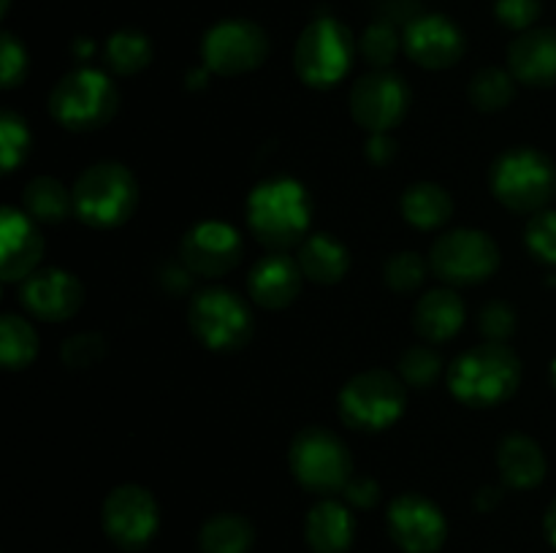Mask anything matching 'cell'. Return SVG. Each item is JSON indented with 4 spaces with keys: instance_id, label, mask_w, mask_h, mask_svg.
I'll return each instance as SVG.
<instances>
[{
    "instance_id": "6da1fadb",
    "label": "cell",
    "mask_w": 556,
    "mask_h": 553,
    "mask_svg": "<svg viewBox=\"0 0 556 553\" xmlns=\"http://www.w3.org/2000/svg\"><path fill=\"white\" fill-rule=\"evenodd\" d=\"M313 198L293 177L261 179L248 195V228L269 253H288L307 239Z\"/></svg>"
},
{
    "instance_id": "7a4b0ae2",
    "label": "cell",
    "mask_w": 556,
    "mask_h": 553,
    "mask_svg": "<svg viewBox=\"0 0 556 553\" xmlns=\"http://www.w3.org/2000/svg\"><path fill=\"white\" fill-rule=\"evenodd\" d=\"M521 361L503 342H483L462 352L448 369V390L456 401L489 410L519 390Z\"/></svg>"
},
{
    "instance_id": "3957f363",
    "label": "cell",
    "mask_w": 556,
    "mask_h": 553,
    "mask_svg": "<svg viewBox=\"0 0 556 553\" xmlns=\"http://www.w3.org/2000/svg\"><path fill=\"white\" fill-rule=\"evenodd\" d=\"M71 193H74V215L98 231L128 222L139 204V182L130 168L114 160L85 168Z\"/></svg>"
},
{
    "instance_id": "277c9868",
    "label": "cell",
    "mask_w": 556,
    "mask_h": 553,
    "mask_svg": "<svg viewBox=\"0 0 556 553\" xmlns=\"http://www.w3.org/2000/svg\"><path fill=\"white\" fill-rule=\"evenodd\" d=\"M356 52V38L340 20L318 16L299 33V41L293 47V68L307 87L329 90L345 79Z\"/></svg>"
},
{
    "instance_id": "5b68a950",
    "label": "cell",
    "mask_w": 556,
    "mask_h": 553,
    "mask_svg": "<svg viewBox=\"0 0 556 553\" xmlns=\"http://www.w3.org/2000/svg\"><path fill=\"white\" fill-rule=\"evenodd\" d=\"M489 184L505 209L535 215L556 193V168L535 146H514L492 163Z\"/></svg>"
},
{
    "instance_id": "8992f818",
    "label": "cell",
    "mask_w": 556,
    "mask_h": 553,
    "mask_svg": "<svg viewBox=\"0 0 556 553\" xmlns=\"http://www.w3.org/2000/svg\"><path fill=\"white\" fill-rule=\"evenodd\" d=\"M119 92L101 68H76L54 85L49 114L74 133L98 130L117 114Z\"/></svg>"
},
{
    "instance_id": "52a82bcc",
    "label": "cell",
    "mask_w": 556,
    "mask_h": 553,
    "mask_svg": "<svg viewBox=\"0 0 556 553\" xmlns=\"http://www.w3.org/2000/svg\"><path fill=\"white\" fill-rule=\"evenodd\" d=\"M288 466L304 491L315 497H334L345 491L353 477V461L345 442L329 428L309 426L293 437Z\"/></svg>"
},
{
    "instance_id": "ba28073f",
    "label": "cell",
    "mask_w": 556,
    "mask_h": 553,
    "mask_svg": "<svg viewBox=\"0 0 556 553\" xmlns=\"http://www.w3.org/2000/svg\"><path fill=\"white\" fill-rule=\"evenodd\" d=\"M340 417L356 432H383L394 426L407 407V385L389 369H367L340 390Z\"/></svg>"
},
{
    "instance_id": "9c48e42d",
    "label": "cell",
    "mask_w": 556,
    "mask_h": 553,
    "mask_svg": "<svg viewBox=\"0 0 556 553\" xmlns=\"http://www.w3.org/2000/svg\"><path fill=\"white\" fill-rule=\"evenodd\" d=\"M188 323L195 339L215 352L242 350L255 331L248 301L220 285L195 293L188 307Z\"/></svg>"
},
{
    "instance_id": "30bf717a",
    "label": "cell",
    "mask_w": 556,
    "mask_h": 553,
    "mask_svg": "<svg viewBox=\"0 0 556 553\" xmlns=\"http://www.w3.org/2000/svg\"><path fill=\"white\" fill-rule=\"evenodd\" d=\"M429 269L445 285H478L500 269V247L486 231L454 228L434 239L429 249Z\"/></svg>"
},
{
    "instance_id": "8fae6325",
    "label": "cell",
    "mask_w": 556,
    "mask_h": 553,
    "mask_svg": "<svg viewBox=\"0 0 556 553\" xmlns=\"http://www.w3.org/2000/svg\"><path fill=\"white\" fill-rule=\"evenodd\" d=\"M269 57V36L253 20H220L201 38L204 68L217 76L250 74Z\"/></svg>"
},
{
    "instance_id": "7c38bea8",
    "label": "cell",
    "mask_w": 556,
    "mask_h": 553,
    "mask_svg": "<svg viewBox=\"0 0 556 553\" xmlns=\"http://www.w3.org/2000/svg\"><path fill=\"white\" fill-rule=\"evenodd\" d=\"M101 526L109 540L123 551H139L150 545L161 526V510L144 486L125 483L109 491L101 507Z\"/></svg>"
},
{
    "instance_id": "4fadbf2b",
    "label": "cell",
    "mask_w": 556,
    "mask_h": 553,
    "mask_svg": "<svg viewBox=\"0 0 556 553\" xmlns=\"http://www.w3.org/2000/svg\"><path fill=\"white\" fill-rule=\"evenodd\" d=\"M348 106L367 133H391L407 117L410 87L391 68H375L353 85Z\"/></svg>"
},
{
    "instance_id": "5bb4252c",
    "label": "cell",
    "mask_w": 556,
    "mask_h": 553,
    "mask_svg": "<svg viewBox=\"0 0 556 553\" xmlns=\"http://www.w3.org/2000/svg\"><path fill=\"white\" fill-rule=\"evenodd\" d=\"M386 526L394 545L405 553H438L448 537L443 510L424 493H400L386 510Z\"/></svg>"
},
{
    "instance_id": "9a60e30c",
    "label": "cell",
    "mask_w": 556,
    "mask_h": 553,
    "mask_svg": "<svg viewBox=\"0 0 556 553\" xmlns=\"http://www.w3.org/2000/svg\"><path fill=\"white\" fill-rule=\"evenodd\" d=\"M182 266L195 276H223L242 258V236L231 222L201 220L190 228L179 244Z\"/></svg>"
},
{
    "instance_id": "2e32d148",
    "label": "cell",
    "mask_w": 556,
    "mask_h": 553,
    "mask_svg": "<svg viewBox=\"0 0 556 553\" xmlns=\"http://www.w3.org/2000/svg\"><path fill=\"white\" fill-rule=\"evenodd\" d=\"M402 49L416 65L443 70L465 57V33L445 14H421L407 22L402 33Z\"/></svg>"
},
{
    "instance_id": "e0dca14e",
    "label": "cell",
    "mask_w": 556,
    "mask_h": 553,
    "mask_svg": "<svg viewBox=\"0 0 556 553\" xmlns=\"http://www.w3.org/2000/svg\"><path fill=\"white\" fill-rule=\"evenodd\" d=\"M20 301L33 318L43 323H63L74 318L85 301L81 282L65 269H38L20 282Z\"/></svg>"
},
{
    "instance_id": "ac0fdd59",
    "label": "cell",
    "mask_w": 556,
    "mask_h": 553,
    "mask_svg": "<svg viewBox=\"0 0 556 553\" xmlns=\"http://www.w3.org/2000/svg\"><path fill=\"white\" fill-rule=\"evenodd\" d=\"M43 255V239L38 222L25 211L5 206L0 217V276L3 282H25L38 271Z\"/></svg>"
},
{
    "instance_id": "d6986e66",
    "label": "cell",
    "mask_w": 556,
    "mask_h": 553,
    "mask_svg": "<svg viewBox=\"0 0 556 553\" xmlns=\"http://www.w3.org/2000/svg\"><path fill=\"white\" fill-rule=\"evenodd\" d=\"M508 68L516 81L527 87L556 85V30L530 27L508 47Z\"/></svg>"
},
{
    "instance_id": "ffe728a7",
    "label": "cell",
    "mask_w": 556,
    "mask_h": 553,
    "mask_svg": "<svg viewBox=\"0 0 556 553\" xmlns=\"http://www.w3.org/2000/svg\"><path fill=\"white\" fill-rule=\"evenodd\" d=\"M304 274L299 260L288 253H269L253 266L248 276V291L258 307L286 309L296 301Z\"/></svg>"
},
{
    "instance_id": "44dd1931",
    "label": "cell",
    "mask_w": 556,
    "mask_h": 553,
    "mask_svg": "<svg viewBox=\"0 0 556 553\" xmlns=\"http://www.w3.org/2000/svg\"><path fill=\"white\" fill-rule=\"evenodd\" d=\"M304 537L315 553H348L356 537V518L345 502L324 497L307 513Z\"/></svg>"
},
{
    "instance_id": "7402d4cb",
    "label": "cell",
    "mask_w": 556,
    "mask_h": 553,
    "mask_svg": "<svg viewBox=\"0 0 556 553\" xmlns=\"http://www.w3.org/2000/svg\"><path fill=\"white\" fill-rule=\"evenodd\" d=\"M465 301L451 287H438V291L424 293L418 298L416 309H413V325H416L418 336L432 342V345L454 339L462 331V325H465Z\"/></svg>"
},
{
    "instance_id": "603a6c76",
    "label": "cell",
    "mask_w": 556,
    "mask_h": 553,
    "mask_svg": "<svg viewBox=\"0 0 556 553\" xmlns=\"http://www.w3.org/2000/svg\"><path fill=\"white\" fill-rule=\"evenodd\" d=\"M497 470L508 488L516 491H530L541 486L546 477V455L543 448L527 434H508L497 445Z\"/></svg>"
},
{
    "instance_id": "cb8c5ba5",
    "label": "cell",
    "mask_w": 556,
    "mask_h": 553,
    "mask_svg": "<svg viewBox=\"0 0 556 553\" xmlns=\"http://www.w3.org/2000/svg\"><path fill=\"white\" fill-rule=\"evenodd\" d=\"M299 269L315 285H337L351 269V253L331 233H309L296 247Z\"/></svg>"
},
{
    "instance_id": "d4e9b609",
    "label": "cell",
    "mask_w": 556,
    "mask_h": 553,
    "mask_svg": "<svg viewBox=\"0 0 556 553\" xmlns=\"http://www.w3.org/2000/svg\"><path fill=\"white\" fill-rule=\"evenodd\" d=\"M402 217L418 231H438L454 215V198L434 182L410 184L402 195Z\"/></svg>"
},
{
    "instance_id": "484cf974",
    "label": "cell",
    "mask_w": 556,
    "mask_h": 553,
    "mask_svg": "<svg viewBox=\"0 0 556 553\" xmlns=\"http://www.w3.org/2000/svg\"><path fill=\"white\" fill-rule=\"evenodd\" d=\"M22 209L43 226H58L74 211V193L54 177H36L22 190Z\"/></svg>"
},
{
    "instance_id": "4316f807",
    "label": "cell",
    "mask_w": 556,
    "mask_h": 553,
    "mask_svg": "<svg viewBox=\"0 0 556 553\" xmlns=\"http://www.w3.org/2000/svg\"><path fill=\"white\" fill-rule=\"evenodd\" d=\"M255 529L244 515L217 513L199 529L201 553H250Z\"/></svg>"
},
{
    "instance_id": "83f0119b",
    "label": "cell",
    "mask_w": 556,
    "mask_h": 553,
    "mask_svg": "<svg viewBox=\"0 0 556 553\" xmlns=\"http://www.w3.org/2000/svg\"><path fill=\"white\" fill-rule=\"evenodd\" d=\"M106 65L119 76H134L152 63V41L141 30L123 27L112 33L103 47Z\"/></svg>"
},
{
    "instance_id": "f1b7e54d",
    "label": "cell",
    "mask_w": 556,
    "mask_h": 553,
    "mask_svg": "<svg viewBox=\"0 0 556 553\" xmlns=\"http://www.w3.org/2000/svg\"><path fill=\"white\" fill-rule=\"evenodd\" d=\"M38 356V334L22 314L0 318V363L9 372L27 369Z\"/></svg>"
},
{
    "instance_id": "f546056e",
    "label": "cell",
    "mask_w": 556,
    "mask_h": 553,
    "mask_svg": "<svg viewBox=\"0 0 556 553\" xmlns=\"http://www.w3.org/2000/svg\"><path fill=\"white\" fill-rule=\"evenodd\" d=\"M516 95V79L510 70L483 68L470 81V101L481 112H500Z\"/></svg>"
},
{
    "instance_id": "4dcf8cb0",
    "label": "cell",
    "mask_w": 556,
    "mask_h": 553,
    "mask_svg": "<svg viewBox=\"0 0 556 553\" xmlns=\"http://www.w3.org/2000/svg\"><path fill=\"white\" fill-rule=\"evenodd\" d=\"M402 49V36L391 22H372L358 38V52L375 68H389Z\"/></svg>"
},
{
    "instance_id": "1f68e13d",
    "label": "cell",
    "mask_w": 556,
    "mask_h": 553,
    "mask_svg": "<svg viewBox=\"0 0 556 553\" xmlns=\"http://www.w3.org/2000/svg\"><path fill=\"white\" fill-rule=\"evenodd\" d=\"M440 372H443V358L429 345H413L400 361V377L407 388H429Z\"/></svg>"
},
{
    "instance_id": "d6a6232c",
    "label": "cell",
    "mask_w": 556,
    "mask_h": 553,
    "mask_svg": "<svg viewBox=\"0 0 556 553\" xmlns=\"http://www.w3.org/2000/svg\"><path fill=\"white\" fill-rule=\"evenodd\" d=\"M30 144L33 139L25 119L14 112L0 114V160H3L5 173H11L20 163H25Z\"/></svg>"
},
{
    "instance_id": "836d02e7",
    "label": "cell",
    "mask_w": 556,
    "mask_h": 553,
    "mask_svg": "<svg viewBox=\"0 0 556 553\" xmlns=\"http://www.w3.org/2000/svg\"><path fill=\"white\" fill-rule=\"evenodd\" d=\"M383 276L386 285L394 287V291H416V287H421V282L427 280V263H424V258L418 253L405 249V253H396L386 260Z\"/></svg>"
},
{
    "instance_id": "e575fe53",
    "label": "cell",
    "mask_w": 556,
    "mask_h": 553,
    "mask_svg": "<svg viewBox=\"0 0 556 553\" xmlns=\"http://www.w3.org/2000/svg\"><path fill=\"white\" fill-rule=\"evenodd\" d=\"M527 249L543 263L556 266V211L541 209L530 217L525 231Z\"/></svg>"
},
{
    "instance_id": "d590c367",
    "label": "cell",
    "mask_w": 556,
    "mask_h": 553,
    "mask_svg": "<svg viewBox=\"0 0 556 553\" xmlns=\"http://www.w3.org/2000/svg\"><path fill=\"white\" fill-rule=\"evenodd\" d=\"M106 356V339L98 331H85V334H74L71 339L63 342L60 347V358L65 366L71 369H85L98 363Z\"/></svg>"
},
{
    "instance_id": "8d00e7d4",
    "label": "cell",
    "mask_w": 556,
    "mask_h": 553,
    "mask_svg": "<svg viewBox=\"0 0 556 553\" xmlns=\"http://www.w3.org/2000/svg\"><path fill=\"white\" fill-rule=\"evenodd\" d=\"M0 76H3L5 90H14L27 76V52L25 43L9 30L0 36Z\"/></svg>"
},
{
    "instance_id": "74e56055",
    "label": "cell",
    "mask_w": 556,
    "mask_h": 553,
    "mask_svg": "<svg viewBox=\"0 0 556 553\" xmlns=\"http://www.w3.org/2000/svg\"><path fill=\"white\" fill-rule=\"evenodd\" d=\"M494 16L508 30L525 33L541 16V0H494Z\"/></svg>"
},
{
    "instance_id": "f35d334b",
    "label": "cell",
    "mask_w": 556,
    "mask_h": 553,
    "mask_svg": "<svg viewBox=\"0 0 556 553\" xmlns=\"http://www.w3.org/2000/svg\"><path fill=\"white\" fill-rule=\"evenodd\" d=\"M478 325L489 342H503L505 345V339L516 331V314L505 301H489L478 314Z\"/></svg>"
},
{
    "instance_id": "ab89813d",
    "label": "cell",
    "mask_w": 556,
    "mask_h": 553,
    "mask_svg": "<svg viewBox=\"0 0 556 553\" xmlns=\"http://www.w3.org/2000/svg\"><path fill=\"white\" fill-rule=\"evenodd\" d=\"M342 497H345V502L351 504V507L367 510L380 502V486L378 480H372V477L353 475L351 483L345 486V491H342Z\"/></svg>"
},
{
    "instance_id": "60d3db41",
    "label": "cell",
    "mask_w": 556,
    "mask_h": 553,
    "mask_svg": "<svg viewBox=\"0 0 556 553\" xmlns=\"http://www.w3.org/2000/svg\"><path fill=\"white\" fill-rule=\"evenodd\" d=\"M367 150H364V155H367L369 163H375V166H386V163H391L396 157V141L391 139V133H369L367 139Z\"/></svg>"
},
{
    "instance_id": "b9f144b4",
    "label": "cell",
    "mask_w": 556,
    "mask_h": 553,
    "mask_svg": "<svg viewBox=\"0 0 556 553\" xmlns=\"http://www.w3.org/2000/svg\"><path fill=\"white\" fill-rule=\"evenodd\" d=\"M500 499H503V491L494 486H486L481 488V491L476 493V507L478 510H492L494 504H500Z\"/></svg>"
},
{
    "instance_id": "7bdbcfd3",
    "label": "cell",
    "mask_w": 556,
    "mask_h": 553,
    "mask_svg": "<svg viewBox=\"0 0 556 553\" xmlns=\"http://www.w3.org/2000/svg\"><path fill=\"white\" fill-rule=\"evenodd\" d=\"M543 529H546L548 542H552V545L556 548V497H554V502L548 504L546 518H543Z\"/></svg>"
},
{
    "instance_id": "ee69618b",
    "label": "cell",
    "mask_w": 556,
    "mask_h": 553,
    "mask_svg": "<svg viewBox=\"0 0 556 553\" xmlns=\"http://www.w3.org/2000/svg\"><path fill=\"white\" fill-rule=\"evenodd\" d=\"M92 49H96V47H92V41H87V38H79V41L74 43V54H76V57H79V60L90 57Z\"/></svg>"
},
{
    "instance_id": "f6af8a7d",
    "label": "cell",
    "mask_w": 556,
    "mask_h": 553,
    "mask_svg": "<svg viewBox=\"0 0 556 553\" xmlns=\"http://www.w3.org/2000/svg\"><path fill=\"white\" fill-rule=\"evenodd\" d=\"M552 385H554V390H556V358H554V363H552Z\"/></svg>"
},
{
    "instance_id": "bcb514c9",
    "label": "cell",
    "mask_w": 556,
    "mask_h": 553,
    "mask_svg": "<svg viewBox=\"0 0 556 553\" xmlns=\"http://www.w3.org/2000/svg\"><path fill=\"white\" fill-rule=\"evenodd\" d=\"M9 5H11V0H3V9L0 11H3V14H9Z\"/></svg>"
}]
</instances>
